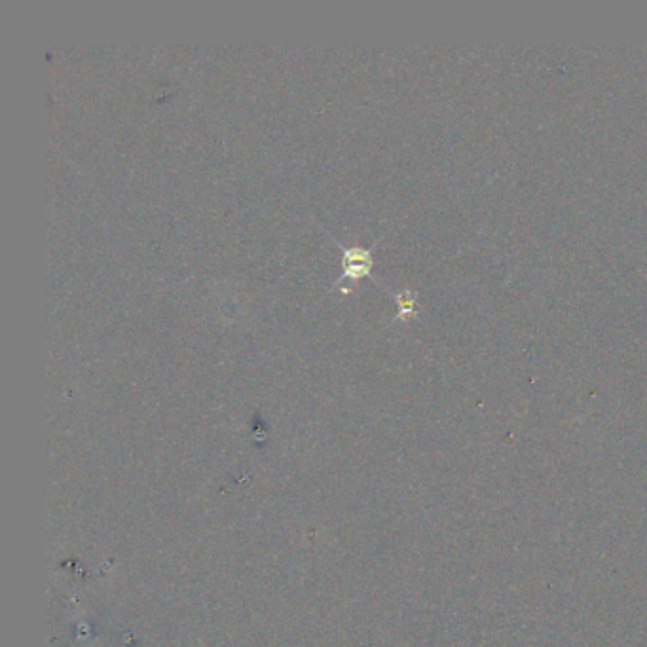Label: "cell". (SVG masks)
I'll use <instances>...</instances> for the list:
<instances>
[{"label":"cell","instance_id":"obj_1","mask_svg":"<svg viewBox=\"0 0 647 647\" xmlns=\"http://www.w3.org/2000/svg\"><path fill=\"white\" fill-rule=\"evenodd\" d=\"M327 234L330 236V239L336 243V247L342 251V274L333 281V285L328 287V293L336 291L338 287L342 283H346V281L350 285H353L357 279H361V278H367V276L372 278V266H374L372 253H374V249L378 247V243L382 241V238L376 243H372L370 247H363V246H350L348 247V246H344V243L338 238H335L333 234H330L328 230H327ZM350 293H352V289H350Z\"/></svg>","mask_w":647,"mask_h":647},{"label":"cell","instance_id":"obj_2","mask_svg":"<svg viewBox=\"0 0 647 647\" xmlns=\"http://www.w3.org/2000/svg\"><path fill=\"white\" fill-rule=\"evenodd\" d=\"M392 295L395 296V302H397V315H395V321H402L407 318H412V315L416 313V310H418V295H416L414 291L410 289H405V291H392Z\"/></svg>","mask_w":647,"mask_h":647}]
</instances>
